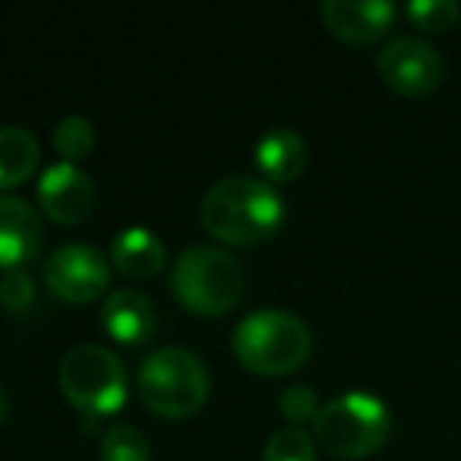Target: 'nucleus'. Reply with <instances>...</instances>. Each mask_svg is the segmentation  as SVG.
<instances>
[{
  "instance_id": "obj_9",
  "label": "nucleus",
  "mask_w": 461,
  "mask_h": 461,
  "mask_svg": "<svg viewBox=\"0 0 461 461\" xmlns=\"http://www.w3.org/2000/svg\"><path fill=\"white\" fill-rule=\"evenodd\" d=\"M39 203L51 221L79 224L95 205V184L77 161H54L39 177Z\"/></svg>"
},
{
  "instance_id": "obj_10",
  "label": "nucleus",
  "mask_w": 461,
  "mask_h": 461,
  "mask_svg": "<svg viewBox=\"0 0 461 461\" xmlns=\"http://www.w3.org/2000/svg\"><path fill=\"white\" fill-rule=\"evenodd\" d=\"M395 14V4L389 0H322L320 4V20L326 23L329 32L354 45H366L389 32Z\"/></svg>"
},
{
  "instance_id": "obj_6",
  "label": "nucleus",
  "mask_w": 461,
  "mask_h": 461,
  "mask_svg": "<svg viewBox=\"0 0 461 461\" xmlns=\"http://www.w3.org/2000/svg\"><path fill=\"white\" fill-rule=\"evenodd\" d=\"M60 389L73 408L114 414L127 402V366L111 348L83 341L60 360Z\"/></svg>"
},
{
  "instance_id": "obj_8",
  "label": "nucleus",
  "mask_w": 461,
  "mask_h": 461,
  "mask_svg": "<svg viewBox=\"0 0 461 461\" xmlns=\"http://www.w3.org/2000/svg\"><path fill=\"white\" fill-rule=\"evenodd\" d=\"M111 263L98 247L73 240L60 244L45 263V285L67 303H89L108 288Z\"/></svg>"
},
{
  "instance_id": "obj_3",
  "label": "nucleus",
  "mask_w": 461,
  "mask_h": 461,
  "mask_svg": "<svg viewBox=\"0 0 461 461\" xmlns=\"http://www.w3.org/2000/svg\"><path fill=\"white\" fill-rule=\"evenodd\" d=\"M247 269L238 257L215 244H193L174 259L171 291L193 313H228L244 297Z\"/></svg>"
},
{
  "instance_id": "obj_19",
  "label": "nucleus",
  "mask_w": 461,
  "mask_h": 461,
  "mask_svg": "<svg viewBox=\"0 0 461 461\" xmlns=\"http://www.w3.org/2000/svg\"><path fill=\"white\" fill-rule=\"evenodd\" d=\"M404 14L420 32H448L461 20V7L455 0H411Z\"/></svg>"
},
{
  "instance_id": "obj_4",
  "label": "nucleus",
  "mask_w": 461,
  "mask_h": 461,
  "mask_svg": "<svg viewBox=\"0 0 461 461\" xmlns=\"http://www.w3.org/2000/svg\"><path fill=\"white\" fill-rule=\"evenodd\" d=\"M392 414L385 402L370 392H345L329 398L313 420V439L335 458H366L385 446Z\"/></svg>"
},
{
  "instance_id": "obj_15",
  "label": "nucleus",
  "mask_w": 461,
  "mask_h": 461,
  "mask_svg": "<svg viewBox=\"0 0 461 461\" xmlns=\"http://www.w3.org/2000/svg\"><path fill=\"white\" fill-rule=\"evenodd\" d=\"M39 140L29 127L7 123L0 127V190L23 184L39 167Z\"/></svg>"
},
{
  "instance_id": "obj_5",
  "label": "nucleus",
  "mask_w": 461,
  "mask_h": 461,
  "mask_svg": "<svg viewBox=\"0 0 461 461\" xmlns=\"http://www.w3.org/2000/svg\"><path fill=\"white\" fill-rule=\"evenodd\" d=\"M140 398L161 417H190L209 398V366L177 345L155 348L140 364Z\"/></svg>"
},
{
  "instance_id": "obj_18",
  "label": "nucleus",
  "mask_w": 461,
  "mask_h": 461,
  "mask_svg": "<svg viewBox=\"0 0 461 461\" xmlns=\"http://www.w3.org/2000/svg\"><path fill=\"white\" fill-rule=\"evenodd\" d=\"M54 149L64 155V161H77V158H86L95 146V127H92L89 117L83 114H67L58 121L54 127V136H51Z\"/></svg>"
},
{
  "instance_id": "obj_20",
  "label": "nucleus",
  "mask_w": 461,
  "mask_h": 461,
  "mask_svg": "<svg viewBox=\"0 0 461 461\" xmlns=\"http://www.w3.org/2000/svg\"><path fill=\"white\" fill-rule=\"evenodd\" d=\"M278 408H282V414L288 417L294 427H303L307 420H316L322 402L316 398V392L310 389V385L294 383V385H288V389L282 392V398H278Z\"/></svg>"
},
{
  "instance_id": "obj_21",
  "label": "nucleus",
  "mask_w": 461,
  "mask_h": 461,
  "mask_svg": "<svg viewBox=\"0 0 461 461\" xmlns=\"http://www.w3.org/2000/svg\"><path fill=\"white\" fill-rule=\"evenodd\" d=\"M0 303L10 313H23L35 303V282L26 269H7L0 276Z\"/></svg>"
},
{
  "instance_id": "obj_1",
  "label": "nucleus",
  "mask_w": 461,
  "mask_h": 461,
  "mask_svg": "<svg viewBox=\"0 0 461 461\" xmlns=\"http://www.w3.org/2000/svg\"><path fill=\"white\" fill-rule=\"evenodd\" d=\"M199 221L212 238L247 247L272 238L285 221V196L276 184L250 174H228L205 190Z\"/></svg>"
},
{
  "instance_id": "obj_2",
  "label": "nucleus",
  "mask_w": 461,
  "mask_h": 461,
  "mask_svg": "<svg viewBox=\"0 0 461 461\" xmlns=\"http://www.w3.org/2000/svg\"><path fill=\"white\" fill-rule=\"evenodd\" d=\"M230 348L247 370L263 373V376H285L310 360L313 332L291 310L263 307L247 313L234 326Z\"/></svg>"
},
{
  "instance_id": "obj_22",
  "label": "nucleus",
  "mask_w": 461,
  "mask_h": 461,
  "mask_svg": "<svg viewBox=\"0 0 461 461\" xmlns=\"http://www.w3.org/2000/svg\"><path fill=\"white\" fill-rule=\"evenodd\" d=\"M7 411H10V395H7V389H4V383H0V423L7 420Z\"/></svg>"
},
{
  "instance_id": "obj_12",
  "label": "nucleus",
  "mask_w": 461,
  "mask_h": 461,
  "mask_svg": "<svg viewBox=\"0 0 461 461\" xmlns=\"http://www.w3.org/2000/svg\"><path fill=\"white\" fill-rule=\"evenodd\" d=\"M102 326L121 345H142L152 339L158 313L149 294L136 288H117L102 301Z\"/></svg>"
},
{
  "instance_id": "obj_16",
  "label": "nucleus",
  "mask_w": 461,
  "mask_h": 461,
  "mask_svg": "<svg viewBox=\"0 0 461 461\" xmlns=\"http://www.w3.org/2000/svg\"><path fill=\"white\" fill-rule=\"evenodd\" d=\"M102 461H152L149 436L133 423H111L98 442Z\"/></svg>"
},
{
  "instance_id": "obj_17",
  "label": "nucleus",
  "mask_w": 461,
  "mask_h": 461,
  "mask_svg": "<svg viewBox=\"0 0 461 461\" xmlns=\"http://www.w3.org/2000/svg\"><path fill=\"white\" fill-rule=\"evenodd\" d=\"M263 461H316V439L303 427H278L266 439Z\"/></svg>"
},
{
  "instance_id": "obj_13",
  "label": "nucleus",
  "mask_w": 461,
  "mask_h": 461,
  "mask_svg": "<svg viewBox=\"0 0 461 461\" xmlns=\"http://www.w3.org/2000/svg\"><path fill=\"white\" fill-rule=\"evenodd\" d=\"M167 250L155 230L130 224L111 240V263L130 278H152L165 269Z\"/></svg>"
},
{
  "instance_id": "obj_7",
  "label": "nucleus",
  "mask_w": 461,
  "mask_h": 461,
  "mask_svg": "<svg viewBox=\"0 0 461 461\" xmlns=\"http://www.w3.org/2000/svg\"><path fill=\"white\" fill-rule=\"evenodd\" d=\"M376 70L389 89L398 95L420 98L429 95L446 79V60L429 41L414 35H398L389 39L376 54Z\"/></svg>"
},
{
  "instance_id": "obj_14",
  "label": "nucleus",
  "mask_w": 461,
  "mask_h": 461,
  "mask_svg": "<svg viewBox=\"0 0 461 461\" xmlns=\"http://www.w3.org/2000/svg\"><path fill=\"white\" fill-rule=\"evenodd\" d=\"M257 167L269 184L294 180L307 167V140L291 127H272L257 142Z\"/></svg>"
},
{
  "instance_id": "obj_11",
  "label": "nucleus",
  "mask_w": 461,
  "mask_h": 461,
  "mask_svg": "<svg viewBox=\"0 0 461 461\" xmlns=\"http://www.w3.org/2000/svg\"><path fill=\"white\" fill-rule=\"evenodd\" d=\"M41 247V215L20 196H0V269H23Z\"/></svg>"
}]
</instances>
